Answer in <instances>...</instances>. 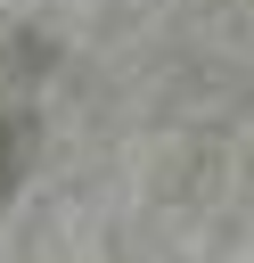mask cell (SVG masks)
Instances as JSON below:
<instances>
[{"mask_svg": "<svg viewBox=\"0 0 254 263\" xmlns=\"http://www.w3.org/2000/svg\"><path fill=\"white\" fill-rule=\"evenodd\" d=\"M8 49H25V41L0 33V66H8ZM25 164H33V99H25V90H0V205L16 197Z\"/></svg>", "mask_w": 254, "mask_h": 263, "instance_id": "6da1fadb", "label": "cell"}]
</instances>
